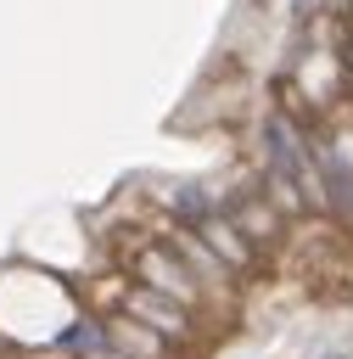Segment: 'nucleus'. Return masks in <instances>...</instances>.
I'll list each match as a JSON object with an SVG mask.
<instances>
[{
    "mask_svg": "<svg viewBox=\"0 0 353 359\" xmlns=\"http://www.w3.org/2000/svg\"><path fill=\"white\" fill-rule=\"evenodd\" d=\"M325 359H353V353H325Z\"/></svg>",
    "mask_w": 353,
    "mask_h": 359,
    "instance_id": "2",
    "label": "nucleus"
},
{
    "mask_svg": "<svg viewBox=\"0 0 353 359\" xmlns=\"http://www.w3.org/2000/svg\"><path fill=\"white\" fill-rule=\"evenodd\" d=\"M230 224L241 230V241H247L252 252H258V247H280V236H286V230H280V213H275L263 196L235 202V208H230Z\"/></svg>",
    "mask_w": 353,
    "mask_h": 359,
    "instance_id": "1",
    "label": "nucleus"
}]
</instances>
